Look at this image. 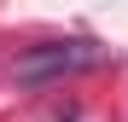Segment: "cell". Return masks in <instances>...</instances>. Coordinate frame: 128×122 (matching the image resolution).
I'll list each match as a JSON object with an SVG mask.
<instances>
[{
    "label": "cell",
    "mask_w": 128,
    "mask_h": 122,
    "mask_svg": "<svg viewBox=\"0 0 128 122\" xmlns=\"http://www.w3.org/2000/svg\"><path fill=\"white\" fill-rule=\"evenodd\" d=\"M99 64H105L99 41H47V47H29L24 58H18V81H24V87H47V81L99 70Z\"/></svg>",
    "instance_id": "obj_1"
}]
</instances>
